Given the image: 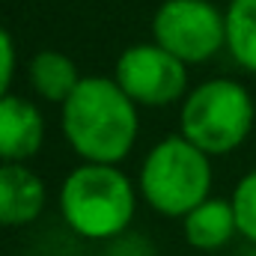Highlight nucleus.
<instances>
[{
	"label": "nucleus",
	"mask_w": 256,
	"mask_h": 256,
	"mask_svg": "<svg viewBox=\"0 0 256 256\" xmlns=\"http://www.w3.org/2000/svg\"><path fill=\"white\" fill-rule=\"evenodd\" d=\"M60 128L72 152L86 164H120L137 143V104L114 78L84 74L60 104Z\"/></svg>",
	"instance_id": "f257e3e1"
},
{
	"label": "nucleus",
	"mask_w": 256,
	"mask_h": 256,
	"mask_svg": "<svg viewBox=\"0 0 256 256\" xmlns=\"http://www.w3.org/2000/svg\"><path fill=\"white\" fill-rule=\"evenodd\" d=\"M80 78L84 74L78 72V63L68 54L54 51V48L36 51L27 63V80H30L33 92L51 104H66V98L78 90Z\"/></svg>",
	"instance_id": "9d476101"
},
{
	"label": "nucleus",
	"mask_w": 256,
	"mask_h": 256,
	"mask_svg": "<svg viewBox=\"0 0 256 256\" xmlns=\"http://www.w3.org/2000/svg\"><path fill=\"white\" fill-rule=\"evenodd\" d=\"M224 18L230 57L256 74V0H230Z\"/></svg>",
	"instance_id": "9b49d317"
},
{
	"label": "nucleus",
	"mask_w": 256,
	"mask_h": 256,
	"mask_svg": "<svg viewBox=\"0 0 256 256\" xmlns=\"http://www.w3.org/2000/svg\"><path fill=\"white\" fill-rule=\"evenodd\" d=\"M182 232L194 250H220L238 232L232 202L208 196L206 202H200L194 212L182 218Z\"/></svg>",
	"instance_id": "1a4fd4ad"
},
{
	"label": "nucleus",
	"mask_w": 256,
	"mask_h": 256,
	"mask_svg": "<svg viewBox=\"0 0 256 256\" xmlns=\"http://www.w3.org/2000/svg\"><path fill=\"white\" fill-rule=\"evenodd\" d=\"M114 80L137 108H170L188 96V66L155 42L128 45L116 57Z\"/></svg>",
	"instance_id": "423d86ee"
},
{
	"label": "nucleus",
	"mask_w": 256,
	"mask_h": 256,
	"mask_svg": "<svg viewBox=\"0 0 256 256\" xmlns=\"http://www.w3.org/2000/svg\"><path fill=\"white\" fill-rule=\"evenodd\" d=\"M256 126V102L232 78H208L188 90L179 108V134L206 155L236 152Z\"/></svg>",
	"instance_id": "7ed1b4c3"
},
{
	"label": "nucleus",
	"mask_w": 256,
	"mask_h": 256,
	"mask_svg": "<svg viewBox=\"0 0 256 256\" xmlns=\"http://www.w3.org/2000/svg\"><path fill=\"white\" fill-rule=\"evenodd\" d=\"M152 42L185 66L208 63L226 48V18L212 0H161L152 15Z\"/></svg>",
	"instance_id": "39448f33"
},
{
	"label": "nucleus",
	"mask_w": 256,
	"mask_h": 256,
	"mask_svg": "<svg viewBox=\"0 0 256 256\" xmlns=\"http://www.w3.org/2000/svg\"><path fill=\"white\" fill-rule=\"evenodd\" d=\"M137 191L158 214L185 218L212 194V155L182 134H167L146 152Z\"/></svg>",
	"instance_id": "20e7f679"
},
{
	"label": "nucleus",
	"mask_w": 256,
	"mask_h": 256,
	"mask_svg": "<svg viewBox=\"0 0 256 256\" xmlns=\"http://www.w3.org/2000/svg\"><path fill=\"white\" fill-rule=\"evenodd\" d=\"M48 202V188L27 164H0V226L33 224Z\"/></svg>",
	"instance_id": "6e6552de"
},
{
	"label": "nucleus",
	"mask_w": 256,
	"mask_h": 256,
	"mask_svg": "<svg viewBox=\"0 0 256 256\" xmlns=\"http://www.w3.org/2000/svg\"><path fill=\"white\" fill-rule=\"evenodd\" d=\"M137 208V188L120 164H78L60 185V214L66 226L90 242L126 232Z\"/></svg>",
	"instance_id": "f03ea898"
},
{
	"label": "nucleus",
	"mask_w": 256,
	"mask_h": 256,
	"mask_svg": "<svg viewBox=\"0 0 256 256\" xmlns=\"http://www.w3.org/2000/svg\"><path fill=\"white\" fill-rule=\"evenodd\" d=\"M45 143L42 110L15 92L0 98V164H27Z\"/></svg>",
	"instance_id": "0eeeda50"
},
{
	"label": "nucleus",
	"mask_w": 256,
	"mask_h": 256,
	"mask_svg": "<svg viewBox=\"0 0 256 256\" xmlns=\"http://www.w3.org/2000/svg\"><path fill=\"white\" fill-rule=\"evenodd\" d=\"M230 202H232V212H236L238 236H244L248 242L256 244V170L244 173L236 182Z\"/></svg>",
	"instance_id": "f8f14e48"
},
{
	"label": "nucleus",
	"mask_w": 256,
	"mask_h": 256,
	"mask_svg": "<svg viewBox=\"0 0 256 256\" xmlns=\"http://www.w3.org/2000/svg\"><path fill=\"white\" fill-rule=\"evenodd\" d=\"M15 63H18V57H15V39H12V33L0 24V98H3V96L9 92V86H12Z\"/></svg>",
	"instance_id": "ddd939ff"
}]
</instances>
